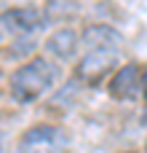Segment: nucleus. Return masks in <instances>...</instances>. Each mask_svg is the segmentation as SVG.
Instances as JSON below:
<instances>
[{
    "mask_svg": "<svg viewBox=\"0 0 147 153\" xmlns=\"http://www.w3.org/2000/svg\"><path fill=\"white\" fill-rule=\"evenodd\" d=\"M80 46H86V51H91V48H121L123 38L110 24H91L80 32Z\"/></svg>",
    "mask_w": 147,
    "mask_h": 153,
    "instance_id": "423d86ee",
    "label": "nucleus"
},
{
    "mask_svg": "<svg viewBox=\"0 0 147 153\" xmlns=\"http://www.w3.org/2000/svg\"><path fill=\"white\" fill-rule=\"evenodd\" d=\"M43 27V13L37 8H8L0 13V46L11 48L19 40L35 38V32Z\"/></svg>",
    "mask_w": 147,
    "mask_h": 153,
    "instance_id": "f03ea898",
    "label": "nucleus"
},
{
    "mask_svg": "<svg viewBox=\"0 0 147 153\" xmlns=\"http://www.w3.org/2000/svg\"><path fill=\"white\" fill-rule=\"evenodd\" d=\"M0 153H5V140H3V132H0Z\"/></svg>",
    "mask_w": 147,
    "mask_h": 153,
    "instance_id": "1a4fd4ad",
    "label": "nucleus"
},
{
    "mask_svg": "<svg viewBox=\"0 0 147 153\" xmlns=\"http://www.w3.org/2000/svg\"><path fill=\"white\" fill-rule=\"evenodd\" d=\"M145 153H147V145H145Z\"/></svg>",
    "mask_w": 147,
    "mask_h": 153,
    "instance_id": "9d476101",
    "label": "nucleus"
},
{
    "mask_svg": "<svg viewBox=\"0 0 147 153\" xmlns=\"http://www.w3.org/2000/svg\"><path fill=\"white\" fill-rule=\"evenodd\" d=\"M139 91H142V70L134 62L123 65L110 81V97L115 100H134Z\"/></svg>",
    "mask_w": 147,
    "mask_h": 153,
    "instance_id": "39448f33",
    "label": "nucleus"
},
{
    "mask_svg": "<svg viewBox=\"0 0 147 153\" xmlns=\"http://www.w3.org/2000/svg\"><path fill=\"white\" fill-rule=\"evenodd\" d=\"M142 94H145V97H147V70H145V73H142Z\"/></svg>",
    "mask_w": 147,
    "mask_h": 153,
    "instance_id": "6e6552de",
    "label": "nucleus"
},
{
    "mask_svg": "<svg viewBox=\"0 0 147 153\" xmlns=\"http://www.w3.org/2000/svg\"><path fill=\"white\" fill-rule=\"evenodd\" d=\"M67 145H70V137L62 126L37 124L19 137L16 153H64Z\"/></svg>",
    "mask_w": 147,
    "mask_h": 153,
    "instance_id": "7ed1b4c3",
    "label": "nucleus"
},
{
    "mask_svg": "<svg viewBox=\"0 0 147 153\" xmlns=\"http://www.w3.org/2000/svg\"><path fill=\"white\" fill-rule=\"evenodd\" d=\"M56 75H59V70L48 56H35L11 73L8 91L16 102L29 105V102L40 100L43 94H48V89H54Z\"/></svg>",
    "mask_w": 147,
    "mask_h": 153,
    "instance_id": "f257e3e1",
    "label": "nucleus"
},
{
    "mask_svg": "<svg viewBox=\"0 0 147 153\" xmlns=\"http://www.w3.org/2000/svg\"><path fill=\"white\" fill-rule=\"evenodd\" d=\"M78 46H80V32H75L72 27H62L54 35H48V40H46V51L54 59H62V62L72 59L75 51H78Z\"/></svg>",
    "mask_w": 147,
    "mask_h": 153,
    "instance_id": "0eeeda50",
    "label": "nucleus"
},
{
    "mask_svg": "<svg viewBox=\"0 0 147 153\" xmlns=\"http://www.w3.org/2000/svg\"><path fill=\"white\" fill-rule=\"evenodd\" d=\"M118 54H121V48H91V51H86L75 67V78L88 83V86L99 83L118 65Z\"/></svg>",
    "mask_w": 147,
    "mask_h": 153,
    "instance_id": "20e7f679",
    "label": "nucleus"
}]
</instances>
